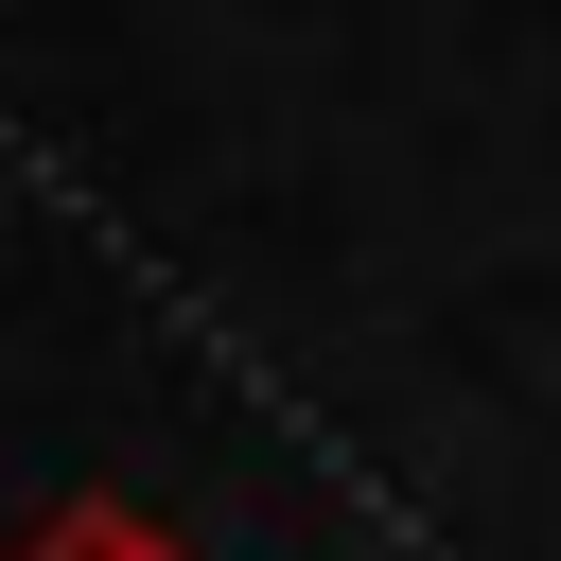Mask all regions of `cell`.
<instances>
[{
    "label": "cell",
    "mask_w": 561,
    "mask_h": 561,
    "mask_svg": "<svg viewBox=\"0 0 561 561\" xmlns=\"http://www.w3.org/2000/svg\"><path fill=\"white\" fill-rule=\"evenodd\" d=\"M18 561H193V543H175L158 508H123V491H70V508H53Z\"/></svg>",
    "instance_id": "6da1fadb"
}]
</instances>
